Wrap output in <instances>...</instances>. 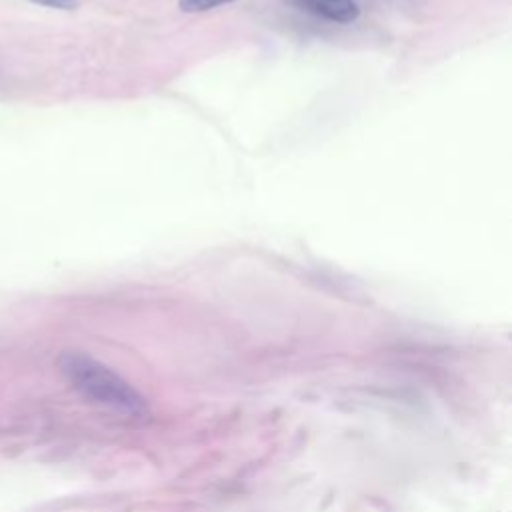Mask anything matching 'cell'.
Segmentation results:
<instances>
[{"label":"cell","instance_id":"obj_1","mask_svg":"<svg viewBox=\"0 0 512 512\" xmlns=\"http://www.w3.org/2000/svg\"><path fill=\"white\" fill-rule=\"evenodd\" d=\"M58 368L66 382L86 400L134 418L148 414L146 400L118 372L90 354L78 350L62 352Z\"/></svg>","mask_w":512,"mask_h":512},{"label":"cell","instance_id":"obj_2","mask_svg":"<svg viewBox=\"0 0 512 512\" xmlns=\"http://www.w3.org/2000/svg\"><path fill=\"white\" fill-rule=\"evenodd\" d=\"M306 12L336 22V24H350L360 16V8L356 0H294Z\"/></svg>","mask_w":512,"mask_h":512},{"label":"cell","instance_id":"obj_3","mask_svg":"<svg viewBox=\"0 0 512 512\" xmlns=\"http://www.w3.org/2000/svg\"><path fill=\"white\" fill-rule=\"evenodd\" d=\"M232 2H236V0H178V8L182 12L196 14V12H208V10H214L218 6L232 4Z\"/></svg>","mask_w":512,"mask_h":512},{"label":"cell","instance_id":"obj_4","mask_svg":"<svg viewBox=\"0 0 512 512\" xmlns=\"http://www.w3.org/2000/svg\"><path fill=\"white\" fill-rule=\"evenodd\" d=\"M30 2L46 8H56V10H74L78 6V0H30Z\"/></svg>","mask_w":512,"mask_h":512}]
</instances>
